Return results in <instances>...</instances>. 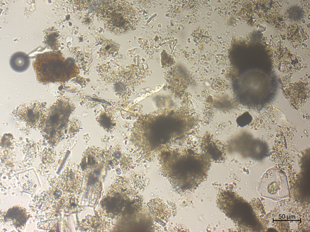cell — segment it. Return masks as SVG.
I'll return each mask as SVG.
<instances>
[{
	"label": "cell",
	"mask_w": 310,
	"mask_h": 232,
	"mask_svg": "<svg viewBox=\"0 0 310 232\" xmlns=\"http://www.w3.org/2000/svg\"><path fill=\"white\" fill-rule=\"evenodd\" d=\"M192 36L194 39L200 43H207L211 39L208 32L201 28L195 29L192 32Z\"/></svg>",
	"instance_id": "cell-19"
},
{
	"label": "cell",
	"mask_w": 310,
	"mask_h": 232,
	"mask_svg": "<svg viewBox=\"0 0 310 232\" xmlns=\"http://www.w3.org/2000/svg\"><path fill=\"white\" fill-rule=\"evenodd\" d=\"M75 7L77 10L81 11L87 5L89 1H74Z\"/></svg>",
	"instance_id": "cell-23"
},
{
	"label": "cell",
	"mask_w": 310,
	"mask_h": 232,
	"mask_svg": "<svg viewBox=\"0 0 310 232\" xmlns=\"http://www.w3.org/2000/svg\"><path fill=\"white\" fill-rule=\"evenodd\" d=\"M75 194L68 193L64 198V205L65 210L70 213L75 212L81 208L78 199Z\"/></svg>",
	"instance_id": "cell-17"
},
{
	"label": "cell",
	"mask_w": 310,
	"mask_h": 232,
	"mask_svg": "<svg viewBox=\"0 0 310 232\" xmlns=\"http://www.w3.org/2000/svg\"><path fill=\"white\" fill-rule=\"evenodd\" d=\"M100 5L96 11L98 20L103 21L106 29L116 36L135 30L140 17L135 9L127 1H105Z\"/></svg>",
	"instance_id": "cell-1"
},
{
	"label": "cell",
	"mask_w": 310,
	"mask_h": 232,
	"mask_svg": "<svg viewBox=\"0 0 310 232\" xmlns=\"http://www.w3.org/2000/svg\"><path fill=\"white\" fill-rule=\"evenodd\" d=\"M309 86L305 82L299 81L291 84L286 94L291 106L299 108L305 103L309 97Z\"/></svg>",
	"instance_id": "cell-7"
},
{
	"label": "cell",
	"mask_w": 310,
	"mask_h": 232,
	"mask_svg": "<svg viewBox=\"0 0 310 232\" xmlns=\"http://www.w3.org/2000/svg\"><path fill=\"white\" fill-rule=\"evenodd\" d=\"M120 47V45L116 42L107 39L100 47L99 52L103 56L108 57L110 55H114L117 53Z\"/></svg>",
	"instance_id": "cell-16"
},
{
	"label": "cell",
	"mask_w": 310,
	"mask_h": 232,
	"mask_svg": "<svg viewBox=\"0 0 310 232\" xmlns=\"http://www.w3.org/2000/svg\"><path fill=\"white\" fill-rule=\"evenodd\" d=\"M74 57L79 68L82 70H87L92 62L93 57L91 53L78 51Z\"/></svg>",
	"instance_id": "cell-18"
},
{
	"label": "cell",
	"mask_w": 310,
	"mask_h": 232,
	"mask_svg": "<svg viewBox=\"0 0 310 232\" xmlns=\"http://www.w3.org/2000/svg\"><path fill=\"white\" fill-rule=\"evenodd\" d=\"M100 202V213L108 218H117L121 211L124 194L108 188Z\"/></svg>",
	"instance_id": "cell-6"
},
{
	"label": "cell",
	"mask_w": 310,
	"mask_h": 232,
	"mask_svg": "<svg viewBox=\"0 0 310 232\" xmlns=\"http://www.w3.org/2000/svg\"><path fill=\"white\" fill-rule=\"evenodd\" d=\"M4 218L6 221L11 222L15 227L21 229L25 224L28 215L24 208L15 206L9 209L5 213Z\"/></svg>",
	"instance_id": "cell-9"
},
{
	"label": "cell",
	"mask_w": 310,
	"mask_h": 232,
	"mask_svg": "<svg viewBox=\"0 0 310 232\" xmlns=\"http://www.w3.org/2000/svg\"><path fill=\"white\" fill-rule=\"evenodd\" d=\"M101 150L94 146L89 147L84 153L80 165L84 171L90 172L94 170L99 164V160H101ZM101 161V160H100Z\"/></svg>",
	"instance_id": "cell-10"
},
{
	"label": "cell",
	"mask_w": 310,
	"mask_h": 232,
	"mask_svg": "<svg viewBox=\"0 0 310 232\" xmlns=\"http://www.w3.org/2000/svg\"><path fill=\"white\" fill-rule=\"evenodd\" d=\"M202 152L206 154L211 161L217 163L225 162L226 160V146L222 141L209 133L203 136L201 142Z\"/></svg>",
	"instance_id": "cell-5"
},
{
	"label": "cell",
	"mask_w": 310,
	"mask_h": 232,
	"mask_svg": "<svg viewBox=\"0 0 310 232\" xmlns=\"http://www.w3.org/2000/svg\"><path fill=\"white\" fill-rule=\"evenodd\" d=\"M94 16L91 14H88L85 15L82 18L81 23L84 25L88 27L92 24L94 21Z\"/></svg>",
	"instance_id": "cell-22"
},
{
	"label": "cell",
	"mask_w": 310,
	"mask_h": 232,
	"mask_svg": "<svg viewBox=\"0 0 310 232\" xmlns=\"http://www.w3.org/2000/svg\"><path fill=\"white\" fill-rule=\"evenodd\" d=\"M75 106L70 98L66 96L58 98L47 108L41 124V132L51 145H56L63 137L67 130L69 118L73 114Z\"/></svg>",
	"instance_id": "cell-3"
},
{
	"label": "cell",
	"mask_w": 310,
	"mask_h": 232,
	"mask_svg": "<svg viewBox=\"0 0 310 232\" xmlns=\"http://www.w3.org/2000/svg\"><path fill=\"white\" fill-rule=\"evenodd\" d=\"M53 200L49 192L44 191L36 195L34 198L33 201L34 204L37 209L44 211L52 205Z\"/></svg>",
	"instance_id": "cell-15"
},
{
	"label": "cell",
	"mask_w": 310,
	"mask_h": 232,
	"mask_svg": "<svg viewBox=\"0 0 310 232\" xmlns=\"http://www.w3.org/2000/svg\"><path fill=\"white\" fill-rule=\"evenodd\" d=\"M119 162L120 168L123 172H126L130 169L132 161L130 158L127 155L123 153Z\"/></svg>",
	"instance_id": "cell-21"
},
{
	"label": "cell",
	"mask_w": 310,
	"mask_h": 232,
	"mask_svg": "<svg viewBox=\"0 0 310 232\" xmlns=\"http://www.w3.org/2000/svg\"><path fill=\"white\" fill-rule=\"evenodd\" d=\"M46 102L35 101L17 106L12 114L32 128H40L45 111Z\"/></svg>",
	"instance_id": "cell-4"
},
{
	"label": "cell",
	"mask_w": 310,
	"mask_h": 232,
	"mask_svg": "<svg viewBox=\"0 0 310 232\" xmlns=\"http://www.w3.org/2000/svg\"><path fill=\"white\" fill-rule=\"evenodd\" d=\"M82 180L78 172L68 169L62 174L58 182L64 192L76 194L80 190Z\"/></svg>",
	"instance_id": "cell-8"
},
{
	"label": "cell",
	"mask_w": 310,
	"mask_h": 232,
	"mask_svg": "<svg viewBox=\"0 0 310 232\" xmlns=\"http://www.w3.org/2000/svg\"><path fill=\"white\" fill-rule=\"evenodd\" d=\"M29 57L25 53L18 52L14 53L10 61L12 69L18 72H23L28 68L30 65Z\"/></svg>",
	"instance_id": "cell-12"
},
{
	"label": "cell",
	"mask_w": 310,
	"mask_h": 232,
	"mask_svg": "<svg viewBox=\"0 0 310 232\" xmlns=\"http://www.w3.org/2000/svg\"><path fill=\"white\" fill-rule=\"evenodd\" d=\"M81 121L76 118L70 120L67 128L68 134L70 137L74 136L82 128Z\"/></svg>",
	"instance_id": "cell-20"
},
{
	"label": "cell",
	"mask_w": 310,
	"mask_h": 232,
	"mask_svg": "<svg viewBox=\"0 0 310 232\" xmlns=\"http://www.w3.org/2000/svg\"><path fill=\"white\" fill-rule=\"evenodd\" d=\"M113 114L102 112L96 119L98 125L106 132L110 134L115 130L116 123Z\"/></svg>",
	"instance_id": "cell-13"
},
{
	"label": "cell",
	"mask_w": 310,
	"mask_h": 232,
	"mask_svg": "<svg viewBox=\"0 0 310 232\" xmlns=\"http://www.w3.org/2000/svg\"><path fill=\"white\" fill-rule=\"evenodd\" d=\"M147 205L151 213L155 216L165 220L170 215V209L162 199L154 198L150 200Z\"/></svg>",
	"instance_id": "cell-11"
},
{
	"label": "cell",
	"mask_w": 310,
	"mask_h": 232,
	"mask_svg": "<svg viewBox=\"0 0 310 232\" xmlns=\"http://www.w3.org/2000/svg\"><path fill=\"white\" fill-rule=\"evenodd\" d=\"M104 219L101 217L100 215L98 216H92L88 218L87 220L84 222V230H88L91 231H103L106 229V222Z\"/></svg>",
	"instance_id": "cell-14"
},
{
	"label": "cell",
	"mask_w": 310,
	"mask_h": 232,
	"mask_svg": "<svg viewBox=\"0 0 310 232\" xmlns=\"http://www.w3.org/2000/svg\"><path fill=\"white\" fill-rule=\"evenodd\" d=\"M33 66L37 81L42 84L64 83L78 73L62 54L57 51L38 54Z\"/></svg>",
	"instance_id": "cell-2"
}]
</instances>
